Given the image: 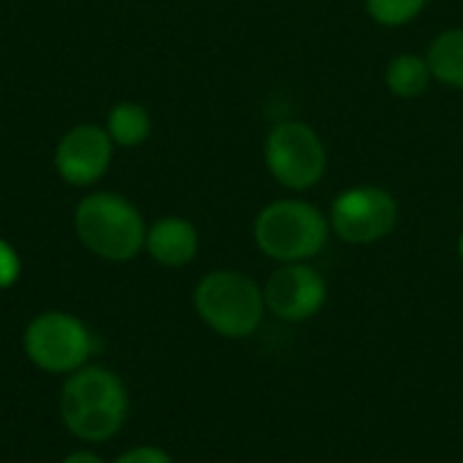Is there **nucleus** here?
I'll list each match as a JSON object with an SVG mask.
<instances>
[{
    "label": "nucleus",
    "instance_id": "nucleus-1",
    "mask_svg": "<svg viewBox=\"0 0 463 463\" xmlns=\"http://www.w3.org/2000/svg\"><path fill=\"white\" fill-rule=\"evenodd\" d=\"M57 410L71 437L100 445L122 431L130 415V396L117 372L87 364L65 377Z\"/></svg>",
    "mask_w": 463,
    "mask_h": 463
},
{
    "label": "nucleus",
    "instance_id": "nucleus-2",
    "mask_svg": "<svg viewBox=\"0 0 463 463\" xmlns=\"http://www.w3.org/2000/svg\"><path fill=\"white\" fill-rule=\"evenodd\" d=\"M73 231L87 252L109 263H128L144 252L146 222L119 193L84 195L73 209Z\"/></svg>",
    "mask_w": 463,
    "mask_h": 463
},
{
    "label": "nucleus",
    "instance_id": "nucleus-3",
    "mask_svg": "<svg viewBox=\"0 0 463 463\" xmlns=\"http://www.w3.org/2000/svg\"><path fill=\"white\" fill-rule=\"evenodd\" d=\"M255 244L277 263H307L323 252L331 236L328 217L301 198H279L255 217Z\"/></svg>",
    "mask_w": 463,
    "mask_h": 463
},
{
    "label": "nucleus",
    "instance_id": "nucleus-4",
    "mask_svg": "<svg viewBox=\"0 0 463 463\" xmlns=\"http://www.w3.org/2000/svg\"><path fill=\"white\" fill-rule=\"evenodd\" d=\"M195 315L225 339H247L252 336L266 315L263 288L233 269H217L201 277L193 290Z\"/></svg>",
    "mask_w": 463,
    "mask_h": 463
},
{
    "label": "nucleus",
    "instance_id": "nucleus-5",
    "mask_svg": "<svg viewBox=\"0 0 463 463\" xmlns=\"http://www.w3.org/2000/svg\"><path fill=\"white\" fill-rule=\"evenodd\" d=\"M22 350L35 369L68 377L90 364L95 336L81 317L62 309H46L24 326Z\"/></svg>",
    "mask_w": 463,
    "mask_h": 463
},
{
    "label": "nucleus",
    "instance_id": "nucleus-6",
    "mask_svg": "<svg viewBox=\"0 0 463 463\" xmlns=\"http://www.w3.org/2000/svg\"><path fill=\"white\" fill-rule=\"evenodd\" d=\"M263 160L274 182L296 193L315 187L328 165L323 138L301 119H282L269 130Z\"/></svg>",
    "mask_w": 463,
    "mask_h": 463
},
{
    "label": "nucleus",
    "instance_id": "nucleus-7",
    "mask_svg": "<svg viewBox=\"0 0 463 463\" xmlns=\"http://www.w3.org/2000/svg\"><path fill=\"white\" fill-rule=\"evenodd\" d=\"M328 222L345 244H374L396 231L399 203L377 184L347 187L334 198Z\"/></svg>",
    "mask_w": 463,
    "mask_h": 463
},
{
    "label": "nucleus",
    "instance_id": "nucleus-8",
    "mask_svg": "<svg viewBox=\"0 0 463 463\" xmlns=\"http://www.w3.org/2000/svg\"><path fill=\"white\" fill-rule=\"evenodd\" d=\"M263 298L274 317L304 323L326 307L328 285L309 263H279L263 285Z\"/></svg>",
    "mask_w": 463,
    "mask_h": 463
},
{
    "label": "nucleus",
    "instance_id": "nucleus-9",
    "mask_svg": "<svg viewBox=\"0 0 463 463\" xmlns=\"http://www.w3.org/2000/svg\"><path fill=\"white\" fill-rule=\"evenodd\" d=\"M111 155L114 141L106 128L92 122L73 125L54 146V171L73 187H90L103 179L111 165Z\"/></svg>",
    "mask_w": 463,
    "mask_h": 463
},
{
    "label": "nucleus",
    "instance_id": "nucleus-10",
    "mask_svg": "<svg viewBox=\"0 0 463 463\" xmlns=\"http://www.w3.org/2000/svg\"><path fill=\"white\" fill-rule=\"evenodd\" d=\"M144 250L163 269H182L198 255V231L184 217H160L146 228Z\"/></svg>",
    "mask_w": 463,
    "mask_h": 463
},
{
    "label": "nucleus",
    "instance_id": "nucleus-11",
    "mask_svg": "<svg viewBox=\"0 0 463 463\" xmlns=\"http://www.w3.org/2000/svg\"><path fill=\"white\" fill-rule=\"evenodd\" d=\"M429 68L445 87L463 90V27H450L439 33L429 46Z\"/></svg>",
    "mask_w": 463,
    "mask_h": 463
},
{
    "label": "nucleus",
    "instance_id": "nucleus-12",
    "mask_svg": "<svg viewBox=\"0 0 463 463\" xmlns=\"http://www.w3.org/2000/svg\"><path fill=\"white\" fill-rule=\"evenodd\" d=\"M431 68H429V60L420 57V54H396L391 57L388 68H385V84L391 90V95L396 98H420L429 84H431Z\"/></svg>",
    "mask_w": 463,
    "mask_h": 463
},
{
    "label": "nucleus",
    "instance_id": "nucleus-13",
    "mask_svg": "<svg viewBox=\"0 0 463 463\" xmlns=\"http://www.w3.org/2000/svg\"><path fill=\"white\" fill-rule=\"evenodd\" d=\"M106 133L114 146H141L152 133V117L141 103L122 100L106 117Z\"/></svg>",
    "mask_w": 463,
    "mask_h": 463
},
{
    "label": "nucleus",
    "instance_id": "nucleus-14",
    "mask_svg": "<svg viewBox=\"0 0 463 463\" xmlns=\"http://www.w3.org/2000/svg\"><path fill=\"white\" fill-rule=\"evenodd\" d=\"M366 14L383 27H404L410 24L431 0H364Z\"/></svg>",
    "mask_w": 463,
    "mask_h": 463
},
{
    "label": "nucleus",
    "instance_id": "nucleus-15",
    "mask_svg": "<svg viewBox=\"0 0 463 463\" xmlns=\"http://www.w3.org/2000/svg\"><path fill=\"white\" fill-rule=\"evenodd\" d=\"M19 274H22L19 252L5 239H0V290L14 288L19 282Z\"/></svg>",
    "mask_w": 463,
    "mask_h": 463
},
{
    "label": "nucleus",
    "instance_id": "nucleus-16",
    "mask_svg": "<svg viewBox=\"0 0 463 463\" xmlns=\"http://www.w3.org/2000/svg\"><path fill=\"white\" fill-rule=\"evenodd\" d=\"M111 463H174V458L157 445H136L125 450L122 456H117Z\"/></svg>",
    "mask_w": 463,
    "mask_h": 463
},
{
    "label": "nucleus",
    "instance_id": "nucleus-17",
    "mask_svg": "<svg viewBox=\"0 0 463 463\" xmlns=\"http://www.w3.org/2000/svg\"><path fill=\"white\" fill-rule=\"evenodd\" d=\"M60 463H106L98 453H92V450H87V448H79V450H71L65 458Z\"/></svg>",
    "mask_w": 463,
    "mask_h": 463
},
{
    "label": "nucleus",
    "instance_id": "nucleus-18",
    "mask_svg": "<svg viewBox=\"0 0 463 463\" xmlns=\"http://www.w3.org/2000/svg\"><path fill=\"white\" fill-rule=\"evenodd\" d=\"M458 252H461V258H463V236H461V241H458Z\"/></svg>",
    "mask_w": 463,
    "mask_h": 463
}]
</instances>
